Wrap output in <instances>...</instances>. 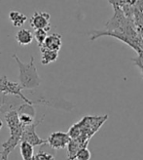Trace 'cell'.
I'll list each match as a JSON object with an SVG mask.
<instances>
[{
  "label": "cell",
  "mask_w": 143,
  "mask_h": 160,
  "mask_svg": "<svg viewBox=\"0 0 143 160\" xmlns=\"http://www.w3.org/2000/svg\"><path fill=\"white\" fill-rule=\"evenodd\" d=\"M4 116L10 130V137L2 143L3 150L0 151V156H1V160H8V156L21 142L23 125L20 121L17 110L10 111Z\"/></svg>",
  "instance_id": "1"
},
{
  "label": "cell",
  "mask_w": 143,
  "mask_h": 160,
  "mask_svg": "<svg viewBox=\"0 0 143 160\" xmlns=\"http://www.w3.org/2000/svg\"><path fill=\"white\" fill-rule=\"evenodd\" d=\"M12 58L17 62L19 67V83L21 84L22 90H32L36 89L41 84V78L38 74L36 66L34 63V57L31 56L30 61L27 63L22 62L17 54H14Z\"/></svg>",
  "instance_id": "2"
},
{
  "label": "cell",
  "mask_w": 143,
  "mask_h": 160,
  "mask_svg": "<svg viewBox=\"0 0 143 160\" xmlns=\"http://www.w3.org/2000/svg\"><path fill=\"white\" fill-rule=\"evenodd\" d=\"M108 115L104 116H85L80 121L75 123V125L80 130V137H87L91 139L94 133H97L101 125L106 121Z\"/></svg>",
  "instance_id": "3"
},
{
  "label": "cell",
  "mask_w": 143,
  "mask_h": 160,
  "mask_svg": "<svg viewBox=\"0 0 143 160\" xmlns=\"http://www.w3.org/2000/svg\"><path fill=\"white\" fill-rule=\"evenodd\" d=\"M45 118V115H43L40 119L36 120V121L29 126H23V132L21 136V142H26L30 143L32 147H37V146H44L48 143L47 139L43 140L41 139L36 133V127L40 124L43 119Z\"/></svg>",
  "instance_id": "4"
},
{
  "label": "cell",
  "mask_w": 143,
  "mask_h": 160,
  "mask_svg": "<svg viewBox=\"0 0 143 160\" xmlns=\"http://www.w3.org/2000/svg\"><path fill=\"white\" fill-rule=\"evenodd\" d=\"M70 141L71 139L68 133L64 132H54L47 139L49 147L55 150L63 149L64 148H66L69 145Z\"/></svg>",
  "instance_id": "5"
},
{
  "label": "cell",
  "mask_w": 143,
  "mask_h": 160,
  "mask_svg": "<svg viewBox=\"0 0 143 160\" xmlns=\"http://www.w3.org/2000/svg\"><path fill=\"white\" fill-rule=\"evenodd\" d=\"M50 21H51V16L47 12H35L29 19L30 27L37 29H46L49 31L50 27Z\"/></svg>",
  "instance_id": "6"
},
{
  "label": "cell",
  "mask_w": 143,
  "mask_h": 160,
  "mask_svg": "<svg viewBox=\"0 0 143 160\" xmlns=\"http://www.w3.org/2000/svg\"><path fill=\"white\" fill-rule=\"evenodd\" d=\"M90 139L87 137H80L75 140H71L67 146V160H75L78 151L83 148L88 147Z\"/></svg>",
  "instance_id": "7"
},
{
  "label": "cell",
  "mask_w": 143,
  "mask_h": 160,
  "mask_svg": "<svg viewBox=\"0 0 143 160\" xmlns=\"http://www.w3.org/2000/svg\"><path fill=\"white\" fill-rule=\"evenodd\" d=\"M61 45H62L61 35L59 33H52L50 35H48V37L46 38L43 47L46 48V49L59 52L61 48Z\"/></svg>",
  "instance_id": "8"
},
{
  "label": "cell",
  "mask_w": 143,
  "mask_h": 160,
  "mask_svg": "<svg viewBox=\"0 0 143 160\" xmlns=\"http://www.w3.org/2000/svg\"><path fill=\"white\" fill-rule=\"evenodd\" d=\"M33 37H34V34H32L31 31H29L28 29H26V28H21L17 32L15 38L20 45L26 46L32 42Z\"/></svg>",
  "instance_id": "9"
},
{
  "label": "cell",
  "mask_w": 143,
  "mask_h": 160,
  "mask_svg": "<svg viewBox=\"0 0 143 160\" xmlns=\"http://www.w3.org/2000/svg\"><path fill=\"white\" fill-rule=\"evenodd\" d=\"M40 51L42 54L41 63L43 66H48L52 62H55L59 58V52H57V51H52L49 49H46L44 47L40 48Z\"/></svg>",
  "instance_id": "10"
},
{
  "label": "cell",
  "mask_w": 143,
  "mask_h": 160,
  "mask_svg": "<svg viewBox=\"0 0 143 160\" xmlns=\"http://www.w3.org/2000/svg\"><path fill=\"white\" fill-rule=\"evenodd\" d=\"M9 19L12 22L13 26L16 28L22 27L27 21V17L26 15H23L19 11H14V10L9 13Z\"/></svg>",
  "instance_id": "11"
},
{
  "label": "cell",
  "mask_w": 143,
  "mask_h": 160,
  "mask_svg": "<svg viewBox=\"0 0 143 160\" xmlns=\"http://www.w3.org/2000/svg\"><path fill=\"white\" fill-rule=\"evenodd\" d=\"M21 154L23 160H32L35 155L33 147L28 142H21Z\"/></svg>",
  "instance_id": "12"
},
{
  "label": "cell",
  "mask_w": 143,
  "mask_h": 160,
  "mask_svg": "<svg viewBox=\"0 0 143 160\" xmlns=\"http://www.w3.org/2000/svg\"><path fill=\"white\" fill-rule=\"evenodd\" d=\"M18 115H26V116H30L35 118L36 116V111L35 108L32 105H29V103L23 102L22 105L17 109Z\"/></svg>",
  "instance_id": "13"
},
{
  "label": "cell",
  "mask_w": 143,
  "mask_h": 160,
  "mask_svg": "<svg viewBox=\"0 0 143 160\" xmlns=\"http://www.w3.org/2000/svg\"><path fill=\"white\" fill-rule=\"evenodd\" d=\"M47 32H48V30H46V29H37V30L34 31V37H35L36 41L38 43L39 48L43 47L45 40L48 37Z\"/></svg>",
  "instance_id": "14"
},
{
  "label": "cell",
  "mask_w": 143,
  "mask_h": 160,
  "mask_svg": "<svg viewBox=\"0 0 143 160\" xmlns=\"http://www.w3.org/2000/svg\"><path fill=\"white\" fill-rule=\"evenodd\" d=\"M55 155H53L50 152H47L42 149H40L38 152L34 155L32 160H55Z\"/></svg>",
  "instance_id": "15"
},
{
  "label": "cell",
  "mask_w": 143,
  "mask_h": 160,
  "mask_svg": "<svg viewBox=\"0 0 143 160\" xmlns=\"http://www.w3.org/2000/svg\"><path fill=\"white\" fill-rule=\"evenodd\" d=\"M92 158L91 151L88 149V148H83L78 151L76 154V160H90Z\"/></svg>",
  "instance_id": "16"
},
{
  "label": "cell",
  "mask_w": 143,
  "mask_h": 160,
  "mask_svg": "<svg viewBox=\"0 0 143 160\" xmlns=\"http://www.w3.org/2000/svg\"><path fill=\"white\" fill-rule=\"evenodd\" d=\"M6 101H7V95L3 94V93H0V108L5 105Z\"/></svg>",
  "instance_id": "17"
},
{
  "label": "cell",
  "mask_w": 143,
  "mask_h": 160,
  "mask_svg": "<svg viewBox=\"0 0 143 160\" xmlns=\"http://www.w3.org/2000/svg\"><path fill=\"white\" fill-rule=\"evenodd\" d=\"M2 127H3V122H2V120L0 119V130L2 129Z\"/></svg>",
  "instance_id": "18"
}]
</instances>
